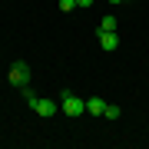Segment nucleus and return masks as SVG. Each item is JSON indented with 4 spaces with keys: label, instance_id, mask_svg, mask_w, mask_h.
I'll return each instance as SVG.
<instances>
[{
    "label": "nucleus",
    "instance_id": "4",
    "mask_svg": "<svg viewBox=\"0 0 149 149\" xmlns=\"http://www.w3.org/2000/svg\"><path fill=\"white\" fill-rule=\"evenodd\" d=\"M100 47L106 50V53H113V50L119 47V33L116 30H100Z\"/></svg>",
    "mask_w": 149,
    "mask_h": 149
},
{
    "label": "nucleus",
    "instance_id": "10",
    "mask_svg": "<svg viewBox=\"0 0 149 149\" xmlns=\"http://www.w3.org/2000/svg\"><path fill=\"white\" fill-rule=\"evenodd\" d=\"M93 3V0H76V7H90Z\"/></svg>",
    "mask_w": 149,
    "mask_h": 149
},
{
    "label": "nucleus",
    "instance_id": "5",
    "mask_svg": "<svg viewBox=\"0 0 149 149\" xmlns=\"http://www.w3.org/2000/svg\"><path fill=\"white\" fill-rule=\"evenodd\" d=\"M86 113H93V116H103V113H106V100H100V96L86 100Z\"/></svg>",
    "mask_w": 149,
    "mask_h": 149
},
{
    "label": "nucleus",
    "instance_id": "9",
    "mask_svg": "<svg viewBox=\"0 0 149 149\" xmlns=\"http://www.w3.org/2000/svg\"><path fill=\"white\" fill-rule=\"evenodd\" d=\"M60 10L70 13V10H76V0H60Z\"/></svg>",
    "mask_w": 149,
    "mask_h": 149
},
{
    "label": "nucleus",
    "instance_id": "3",
    "mask_svg": "<svg viewBox=\"0 0 149 149\" xmlns=\"http://www.w3.org/2000/svg\"><path fill=\"white\" fill-rule=\"evenodd\" d=\"M33 109H37L43 119H50V116H56V113H60V103H53V100H37V103H33Z\"/></svg>",
    "mask_w": 149,
    "mask_h": 149
},
{
    "label": "nucleus",
    "instance_id": "11",
    "mask_svg": "<svg viewBox=\"0 0 149 149\" xmlns=\"http://www.w3.org/2000/svg\"><path fill=\"white\" fill-rule=\"evenodd\" d=\"M109 3H113V7H119V3H123V0H109Z\"/></svg>",
    "mask_w": 149,
    "mask_h": 149
},
{
    "label": "nucleus",
    "instance_id": "7",
    "mask_svg": "<svg viewBox=\"0 0 149 149\" xmlns=\"http://www.w3.org/2000/svg\"><path fill=\"white\" fill-rule=\"evenodd\" d=\"M20 93H23V100H27V106H33V103L40 100V96L33 93V86H20Z\"/></svg>",
    "mask_w": 149,
    "mask_h": 149
},
{
    "label": "nucleus",
    "instance_id": "1",
    "mask_svg": "<svg viewBox=\"0 0 149 149\" xmlns=\"http://www.w3.org/2000/svg\"><path fill=\"white\" fill-rule=\"evenodd\" d=\"M60 113H66V116H83V113H86V100H80V96H73V93H66L63 103H60Z\"/></svg>",
    "mask_w": 149,
    "mask_h": 149
},
{
    "label": "nucleus",
    "instance_id": "2",
    "mask_svg": "<svg viewBox=\"0 0 149 149\" xmlns=\"http://www.w3.org/2000/svg\"><path fill=\"white\" fill-rule=\"evenodd\" d=\"M7 80H10L13 86H30V66L17 60V63H13L10 70H7Z\"/></svg>",
    "mask_w": 149,
    "mask_h": 149
},
{
    "label": "nucleus",
    "instance_id": "6",
    "mask_svg": "<svg viewBox=\"0 0 149 149\" xmlns=\"http://www.w3.org/2000/svg\"><path fill=\"white\" fill-rule=\"evenodd\" d=\"M116 27H119V23H116V17H113V13H106V17L100 20V30H116Z\"/></svg>",
    "mask_w": 149,
    "mask_h": 149
},
{
    "label": "nucleus",
    "instance_id": "8",
    "mask_svg": "<svg viewBox=\"0 0 149 149\" xmlns=\"http://www.w3.org/2000/svg\"><path fill=\"white\" fill-rule=\"evenodd\" d=\"M103 116H106V119H119V116H123V109L116 106V103H106V113H103Z\"/></svg>",
    "mask_w": 149,
    "mask_h": 149
}]
</instances>
